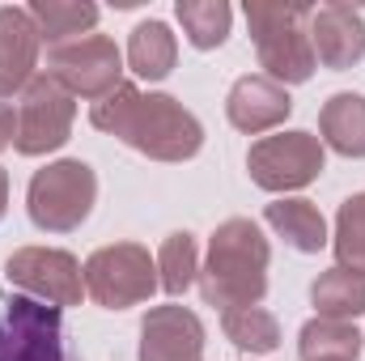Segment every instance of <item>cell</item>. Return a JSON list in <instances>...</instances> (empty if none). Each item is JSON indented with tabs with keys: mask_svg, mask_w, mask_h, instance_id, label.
I'll return each instance as SVG.
<instances>
[{
	"mask_svg": "<svg viewBox=\"0 0 365 361\" xmlns=\"http://www.w3.org/2000/svg\"><path fill=\"white\" fill-rule=\"evenodd\" d=\"M158 285L166 289V293H187L191 289V280L200 276V251H195V238L179 230V234H170L166 243H162V251H158Z\"/></svg>",
	"mask_w": 365,
	"mask_h": 361,
	"instance_id": "cell-24",
	"label": "cell"
},
{
	"mask_svg": "<svg viewBox=\"0 0 365 361\" xmlns=\"http://www.w3.org/2000/svg\"><path fill=\"white\" fill-rule=\"evenodd\" d=\"M17 141V111L9 102H0V153Z\"/></svg>",
	"mask_w": 365,
	"mask_h": 361,
	"instance_id": "cell-25",
	"label": "cell"
},
{
	"mask_svg": "<svg viewBox=\"0 0 365 361\" xmlns=\"http://www.w3.org/2000/svg\"><path fill=\"white\" fill-rule=\"evenodd\" d=\"M310 47H314V60L323 68H353L365 60V17L361 9L344 4V0H331L323 9H314L310 17Z\"/></svg>",
	"mask_w": 365,
	"mask_h": 361,
	"instance_id": "cell-11",
	"label": "cell"
},
{
	"mask_svg": "<svg viewBox=\"0 0 365 361\" xmlns=\"http://www.w3.org/2000/svg\"><path fill=\"white\" fill-rule=\"evenodd\" d=\"M289 111H293L289 90L276 86V81H268L264 73H255V77H238L234 90H230V98H225V115H230V123H234L238 132H247V136L272 132L276 123L289 119Z\"/></svg>",
	"mask_w": 365,
	"mask_h": 361,
	"instance_id": "cell-13",
	"label": "cell"
},
{
	"mask_svg": "<svg viewBox=\"0 0 365 361\" xmlns=\"http://www.w3.org/2000/svg\"><path fill=\"white\" fill-rule=\"evenodd\" d=\"M323 141L314 132H276L251 145L247 171L264 191H297L323 175Z\"/></svg>",
	"mask_w": 365,
	"mask_h": 361,
	"instance_id": "cell-9",
	"label": "cell"
},
{
	"mask_svg": "<svg viewBox=\"0 0 365 361\" xmlns=\"http://www.w3.org/2000/svg\"><path fill=\"white\" fill-rule=\"evenodd\" d=\"M38 26L30 17V9L4 4L0 9V98L26 90L34 81V64H38Z\"/></svg>",
	"mask_w": 365,
	"mask_h": 361,
	"instance_id": "cell-14",
	"label": "cell"
},
{
	"mask_svg": "<svg viewBox=\"0 0 365 361\" xmlns=\"http://www.w3.org/2000/svg\"><path fill=\"white\" fill-rule=\"evenodd\" d=\"M9 285L47 302V306H81V293H86V276L81 264L68 255V251H56V247H21L9 255Z\"/></svg>",
	"mask_w": 365,
	"mask_h": 361,
	"instance_id": "cell-10",
	"label": "cell"
},
{
	"mask_svg": "<svg viewBox=\"0 0 365 361\" xmlns=\"http://www.w3.org/2000/svg\"><path fill=\"white\" fill-rule=\"evenodd\" d=\"M310 302L319 310V319H357L365 315V276L357 272H344V268H331L323 272L314 285H310Z\"/></svg>",
	"mask_w": 365,
	"mask_h": 361,
	"instance_id": "cell-19",
	"label": "cell"
},
{
	"mask_svg": "<svg viewBox=\"0 0 365 361\" xmlns=\"http://www.w3.org/2000/svg\"><path fill=\"white\" fill-rule=\"evenodd\" d=\"M179 21H182V34L191 47L200 51H212L230 39V21H234V9L225 0H179Z\"/></svg>",
	"mask_w": 365,
	"mask_h": 361,
	"instance_id": "cell-22",
	"label": "cell"
},
{
	"mask_svg": "<svg viewBox=\"0 0 365 361\" xmlns=\"http://www.w3.org/2000/svg\"><path fill=\"white\" fill-rule=\"evenodd\" d=\"M361 332L340 319H310L297 336L302 361H357L361 353Z\"/></svg>",
	"mask_w": 365,
	"mask_h": 361,
	"instance_id": "cell-20",
	"label": "cell"
},
{
	"mask_svg": "<svg viewBox=\"0 0 365 361\" xmlns=\"http://www.w3.org/2000/svg\"><path fill=\"white\" fill-rule=\"evenodd\" d=\"M0 361H73L60 306L9 293L0 302Z\"/></svg>",
	"mask_w": 365,
	"mask_h": 361,
	"instance_id": "cell-5",
	"label": "cell"
},
{
	"mask_svg": "<svg viewBox=\"0 0 365 361\" xmlns=\"http://www.w3.org/2000/svg\"><path fill=\"white\" fill-rule=\"evenodd\" d=\"M93 200H98V175H93V166H86L81 158H64V162L43 166L30 179V191H26L30 221L38 230H47V234L77 230L90 217Z\"/></svg>",
	"mask_w": 365,
	"mask_h": 361,
	"instance_id": "cell-4",
	"label": "cell"
},
{
	"mask_svg": "<svg viewBox=\"0 0 365 361\" xmlns=\"http://www.w3.org/2000/svg\"><path fill=\"white\" fill-rule=\"evenodd\" d=\"M268 238L259 234L255 221L230 217L217 225L208 238V260L200 268V293L208 306L238 310V306H259L268 293Z\"/></svg>",
	"mask_w": 365,
	"mask_h": 361,
	"instance_id": "cell-2",
	"label": "cell"
},
{
	"mask_svg": "<svg viewBox=\"0 0 365 361\" xmlns=\"http://www.w3.org/2000/svg\"><path fill=\"white\" fill-rule=\"evenodd\" d=\"M47 73L73 93V98H90L102 102L106 93L123 86V56L115 47V39L106 34H86L77 43L51 47L47 51Z\"/></svg>",
	"mask_w": 365,
	"mask_h": 361,
	"instance_id": "cell-8",
	"label": "cell"
},
{
	"mask_svg": "<svg viewBox=\"0 0 365 361\" xmlns=\"http://www.w3.org/2000/svg\"><path fill=\"white\" fill-rule=\"evenodd\" d=\"M73 119H77V102L51 73H38L17 106V153L21 158H43L56 153L68 136H73Z\"/></svg>",
	"mask_w": 365,
	"mask_h": 361,
	"instance_id": "cell-7",
	"label": "cell"
},
{
	"mask_svg": "<svg viewBox=\"0 0 365 361\" xmlns=\"http://www.w3.org/2000/svg\"><path fill=\"white\" fill-rule=\"evenodd\" d=\"M221 327H225V340L234 349H242V353H276L280 349V323H276L272 310H264V306L225 310Z\"/></svg>",
	"mask_w": 365,
	"mask_h": 361,
	"instance_id": "cell-21",
	"label": "cell"
},
{
	"mask_svg": "<svg viewBox=\"0 0 365 361\" xmlns=\"http://www.w3.org/2000/svg\"><path fill=\"white\" fill-rule=\"evenodd\" d=\"M140 361H204V323L187 306H153L140 323Z\"/></svg>",
	"mask_w": 365,
	"mask_h": 361,
	"instance_id": "cell-12",
	"label": "cell"
},
{
	"mask_svg": "<svg viewBox=\"0 0 365 361\" xmlns=\"http://www.w3.org/2000/svg\"><path fill=\"white\" fill-rule=\"evenodd\" d=\"M264 221L302 255H319L327 247V221L310 200H276V204H268Z\"/></svg>",
	"mask_w": 365,
	"mask_h": 361,
	"instance_id": "cell-15",
	"label": "cell"
},
{
	"mask_svg": "<svg viewBox=\"0 0 365 361\" xmlns=\"http://www.w3.org/2000/svg\"><path fill=\"white\" fill-rule=\"evenodd\" d=\"M175 60H179V43H175L166 21H140L132 30L128 64L140 81H166L175 73Z\"/></svg>",
	"mask_w": 365,
	"mask_h": 361,
	"instance_id": "cell-17",
	"label": "cell"
},
{
	"mask_svg": "<svg viewBox=\"0 0 365 361\" xmlns=\"http://www.w3.org/2000/svg\"><path fill=\"white\" fill-rule=\"evenodd\" d=\"M4 208H9V175L0 171V217H4Z\"/></svg>",
	"mask_w": 365,
	"mask_h": 361,
	"instance_id": "cell-26",
	"label": "cell"
},
{
	"mask_svg": "<svg viewBox=\"0 0 365 361\" xmlns=\"http://www.w3.org/2000/svg\"><path fill=\"white\" fill-rule=\"evenodd\" d=\"M86 293H90L98 306L106 310H128V306H140L153 298L158 289V264L149 260L145 247L136 243H110V247H98L90 260H86Z\"/></svg>",
	"mask_w": 365,
	"mask_h": 361,
	"instance_id": "cell-6",
	"label": "cell"
},
{
	"mask_svg": "<svg viewBox=\"0 0 365 361\" xmlns=\"http://www.w3.org/2000/svg\"><path fill=\"white\" fill-rule=\"evenodd\" d=\"M93 128L119 136L123 145H132L136 153L153 158V162H187L200 153L204 145V128L200 119L170 93H140L136 86H119L106 93L102 102H93L90 111Z\"/></svg>",
	"mask_w": 365,
	"mask_h": 361,
	"instance_id": "cell-1",
	"label": "cell"
},
{
	"mask_svg": "<svg viewBox=\"0 0 365 361\" xmlns=\"http://www.w3.org/2000/svg\"><path fill=\"white\" fill-rule=\"evenodd\" d=\"M319 132L323 141L344 153V158H365V98L361 93H336L319 111Z\"/></svg>",
	"mask_w": 365,
	"mask_h": 361,
	"instance_id": "cell-16",
	"label": "cell"
},
{
	"mask_svg": "<svg viewBox=\"0 0 365 361\" xmlns=\"http://www.w3.org/2000/svg\"><path fill=\"white\" fill-rule=\"evenodd\" d=\"M331 247H336V260H340V268L365 276V191L349 195V200L340 204V217H336V238H331Z\"/></svg>",
	"mask_w": 365,
	"mask_h": 361,
	"instance_id": "cell-23",
	"label": "cell"
},
{
	"mask_svg": "<svg viewBox=\"0 0 365 361\" xmlns=\"http://www.w3.org/2000/svg\"><path fill=\"white\" fill-rule=\"evenodd\" d=\"M30 17L38 26V39H47L51 47L77 43L86 30L98 26V4L86 0H30Z\"/></svg>",
	"mask_w": 365,
	"mask_h": 361,
	"instance_id": "cell-18",
	"label": "cell"
},
{
	"mask_svg": "<svg viewBox=\"0 0 365 361\" xmlns=\"http://www.w3.org/2000/svg\"><path fill=\"white\" fill-rule=\"evenodd\" d=\"M310 4H280V0H247V26L255 39V56L264 77L276 86H302L314 77V47H310Z\"/></svg>",
	"mask_w": 365,
	"mask_h": 361,
	"instance_id": "cell-3",
	"label": "cell"
}]
</instances>
